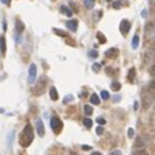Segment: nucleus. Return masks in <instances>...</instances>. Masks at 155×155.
Segmentation results:
<instances>
[{"label":"nucleus","mask_w":155,"mask_h":155,"mask_svg":"<svg viewBox=\"0 0 155 155\" xmlns=\"http://www.w3.org/2000/svg\"><path fill=\"white\" fill-rule=\"evenodd\" d=\"M142 107L144 109L150 107L155 100V81H150L142 91Z\"/></svg>","instance_id":"1"},{"label":"nucleus","mask_w":155,"mask_h":155,"mask_svg":"<svg viewBox=\"0 0 155 155\" xmlns=\"http://www.w3.org/2000/svg\"><path fill=\"white\" fill-rule=\"evenodd\" d=\"M33 138H34V133H33V128L32 126L29 125H25V127L23 128V131L22 133L19 135V144L22 147H28L30 143H32L33 141Z\"/></svg>","instance_id":"2"},{"label":"nucleus","mask_w":155,"mask_h":155,"mask_svg":"<svg viewBox=\"0 0 155 155\" xmlns=\"http://www.w3.org/2000/svg\"><path fill=\"white\" fill-rule=\"evenodd\" d=\"M154 61H155V44H152L147 49L146 53H144V63L149 65Z\"/></svg>","instance_id":"3"},{"label":"nucleus","mask_w":155,"mask_h":155,"mask_svg":"<svg viewBox=\"0 0 155 155\" xmlns=\"http://www.w3.org/2000/svg\"><path fill=\"white\" fill-rule=\"evenodd\" d=\"M144 37L148 41L155 40V21L150 22L146 25V30H144Z\"/></svg>","instance_id":"4"},{"label":"nucleus","mask_w":155,"mask_h":155,"mask_svg":"<svg viewBox=\"0 0 155 155\" xmlns=\"http://www.w3.org/2000/svg\"><path fill=\"white\" fill-rule=\"evenodd\" d=\"M51 128H52V131L56 133V135H58V133L62 131V127H63V124H62V121L59 120L58 118H51Z\"/></svg>","instance_id":"5"},{"label":"nucleus","mask_w":155,"mask_h":155,"mask_svg":"<svg viewBox=\"0 0 155 155\" xmlns=\"http://www.w3.org/2000/svg\"><path fill=\"white\" fill-rule=\"evenodd\" d=\"M37 79V65L32 63L29 65V70H28V81L29 84H33Z\"/></svg>","instance_id":"6"},{"label":"nucleus","mask_w":155,"mask_h":155,"mask_svg":"<svg viewBox=\"0 0 155 155\" xmlns=\"http://www.w3.org/2000/svg\"><path fill=\"white\" fill-rule=\"evenodd\" d=\"M150 143V139H149L147 136H139L137 139H136V142H135V147L136 148H141V147H146L148 146V144Z\"/></svg>","instance_id":"7"},{"label":"nucleus","mask_w":155,"mask_h":155,"mask_svg":"<svg viewBox=\"0 0 155 155\" xmlns=\"http://www.w3.org/2000/svg\"><path fill=\"white\" fill-rule=\"evenodd\" d=\"M45 87H46V79H45V76H41V79H40V82L37 85V87L34 89V94L35 95H41L44 92V90H45Z\"/></svg>","instance_id":"8"},{"label":"nucleus","mask_w":155,"mask_h":155,"mask_svg":"<svg viewBox=\"0 0 155 155\" xmlns=\"http://www.w3.org/2000/svg\"><path fill=\"white\" fill-rule=\"evenodd\" d=\"M130 29H131V23H130V21L122 19V21H121V23H120V32H121L124 35H126Z\"/></svg>","instance_id":"9"},{"label":"nucleus","mask_w":155,"mask_h":155,"mask_svg":"<svg viewBox=\"0 0 155 155\" xmlns=\"http://www.w3.org/2000/svg\"><path fill=\"white\" fill-rule=\"evenodd\" d=\"M37 131H38L40 137H43L45 135V127H44V124H43V121H41L40 119L37 121Z\"/></svg>","instance_id":"10"},{"label":"nucleus","mask_w":155,"mask_h":155,"mask_svg":"<svg viewBox=\"0 0 155 155\" xmlns=\"http://www.w3.org/2000/svg\"><path fill=\"white\" fill-rule=\"evenodd\" d=\"M67 28H68L69 30H71V32H75V30L78 29V21L76 19H70L67 22Z\"/></svg>","instance_id":"11"},{"label":"nucleus","mask_w":155,"mask_h":155,"mask_svg":"<svg viewBox=\"0 0 155 155\" xmlns=\"http://www.w3.org/2000/svg\"><path fill=\"white\" fill-rule=\"evenodd\" d=\"M118 53H119V51L115 47H112V49H109L106 52V56H107V57H109V58H115L118 56Z\"/></svg>","instance_id":"12"},{"label":"nucleus","mask_w":155,"mask_h":155,"mask_svg":"<svg viewBox=\"0 0 155 155\" xmlns=\"http://www.w3.org/2000/svg\"><path fill=\"white\" fill-rule=\"evenodd\" d=\"M135 76H136V70H135V68H131L130 70H128V75H127L128 81L133 82V81H135Z\"/></svg>","instance_id":"13"},{"label":"nucleus","mask_w":155,"mask_h":155,"mask_svg":"<svg viewBox=\"0 0 155 155\" xmlns=\"http://www.w3.org/2000/svg\"><path fill=\"white\" fill-rule=\"evenodd\" d=\"M50 96H51V98H52L53 101H56L58 98V94H57L56 87H51V89H50Z\"/></svg>","instance_id":"14"},{"label":"nucleus","mask_w":155,"mask_h":155,"mask_svg":"<svg viewBox=\"0 0 155 155\" xmlns=\"http://www.w3.org/2000/svg\"><path fill=\"white\" fill-rule=\"evenodd\" d=\"M132 155H149V153H148L147 149L141 148V149H138V150L133 152V153H132Z\"/></svg>","instance_id":"15"},{"label":"nucleus","mask_w":155,"mask_h":155,"mask_svg":"<svg viewBox=\"0 0 155 155\" xmlns=\"http://www.w3.org/2000/svg\"><path fill=\"white\" fill-rule=\"evenodd\" d=\"M61 12L62 13H64L65 16H71V11H70V9L69 7H67V6H61Z\"/></svg>","instance_id":"16"},{"label":"nucleus","mask_w":155,"mask_h":155,"mask_svg":"<svg viewBox=\"0 0 155 155\" xmlns=\"http://www.w3.org/2000/svg\"><path fill=\"white\" fill-rule=\"evenodd\" d=\"M90 101H91L92 104H100V97H98L96 94H94L90 97Z\"/></svg>","instance_id":"17"},{"label":"nucleus","mask_w":155,"mask_h":155,"mask_svg":"<svg viewBox=\"0 0 155 155\" xmlns=\"http://www.w3.org/2000/svg\"><path fill=\"white\" fill-rule=\"evenodd\" d=\"M138 44H139V37H138V35H135L133 39H132V49L136 50L138 47Z\"/></svg>","instance_id":"18"},{"label":"nucleus","mask_w":155,"mask_h":155,"mask_svg":"<svg viewBox=\"0 0 155 155\" xmlns=\"http://www.w3.org/2000/svg\"><path fill=\"white\" fill-rule=\"evenodd\" d=\"M110 86H112V90H114V91H119V90L121 89L120 82H118V81H113Z\"/></svg>","instance_id":"19"},{"label":"nucleus","mask_w":155,"mask_h":155,"mask_svg":"<svg viewBox=\"0 0 155 155\" xmlns=\"http://www.w3.org/2000/svg\"><path fill=\"white\" fill-rule=\"evenodd\" d=\"M84 112H85V114L86 115H91L92 113H94V109H92V107H90V106H85L84 107Z\"/></svg>","instance_id":"20"},{"label":"nucleus","mask_w":155,"mask_h":155,"mask_svg":"<svg viewBox=\"0 0 155 155\" xmlns=\"http://www.w3.org/2000/svg\"><path fill=\"white\" fill-rule=\"evenodd\" d=\"M85 6L87 9H92L95 6V0H85Z\"/></svg>","instance_id":"21"},{"label":"nucleus","mask_w":155,"mask_h":155,"mask_svg":"<svg viewBox=\"0 0 155 155\" xmlns=\"http://www.w3.org/2000/svg\"><path fill=\"white\" fill-rule=\"evenodd\" d=\"M0 44H1V52L5 53V51H6V44H5V38L4 37L0 38Z\"/></svg>","instance_id":"22"},{"label":"nucleus","mask_w":155,"mask_h":155,"mask_svg":"<svg viewBox=\"0 0 155 155\" xmlns=\"http://www.w3.org/2000/svg\"><path fill=\"white\" fill-rule=\"evenodd\" d=\"M97 38H98V40H100L101 44H104L106 41H107V40H106V37H104V35H103L102 33H100V32L97 33Z\"/></svg>","instance_id":"23"},{"label":"nucleus","mask_w":155,"mask_h":155,"mask_svg":"<svg viewBox=\"0 0 155 155\" xmlns=\"http://www.w3.org/2000/svg\"><path fill=\"white\" fill-rule=\"evenodd\" d=\"M84 125L87 127V128H90L91 126H92V120H91V119H84Z\"/></svg>","instance_id":"24"},{"label":"nucleus","mask_w":155,"mask_h":155,"mask_svg":"<svg viewBox=\"0 0 155 155\" xmlns=\"http://www.w3.org/2000/svg\"><path fill=\"white\" fill-rule=\"evenodd\" d=\"M101 97L103 98V100H108V98H109V92L108 91H102L101 92Z\"/></svg>","instance_id":"25"},{"label":"nucleus","mask_w":155,"mask_h":155,"mask_svg":"<svg viewBox=\"0 0 155 155\" xmlns=\"http://www.w3.org/2000/svg\"><path fill=\"white\" fill-rule=\"evenodd\" d=\"M16 27H17L18 32H22V30H23V24H22V22H19V21H17V22H16Z\"/></svg>","instance_id":"26"},{"label":"nucleus","mask_w":155,"mask_h":155,"mask_svg":"<svg viewBox=\"0 0 155 155\" xmlns=\"http://www.w3.org/2000/svg\"><path fill=\"white\" fill-rule=\"evenodd\" d=\"M89 55H90V57H92V58H96L97 56H98V52L96 50H91L90 52H89Z\"/></svg>","instance_id":"27"},{"label":"nucleus","mask_w":155,"mask_h":155,"mask_svg":"<svg viewBox=\"0 0 155 155\" xmlns=\"http://www.w3.org/2000/svg\"><path fill=\"white\" fill-rule=\"evenodd\" d=\"M73 100H74V98H73V96H71V95H69V96H67V97L64 98V100H63V103H68V102H71Z\"/></svg>","instance_id":"28"},{"label":"nucleus","mask_w":155,"mask_h":155,"mask_svg":"<svg viewBox=\"0 0 155 155\" xmlns=\"http://www.w3.org/2000/svg\"><path fill=\"white\" fill-rule=\"evenodd\" d=\"M96 132H97V135H102V133L104 132V128H103V126L101 125V126H98V127H97Z\"/></svg>","instance_id":"29"},{"label":"nucleus","mask_w":155,"mask_h":155,"mask_svg":"<svg viewBox=\"0 0 155 155\" xmlns=\"http://www.w3.org/2000/svg\"><path fill=\"white\" fill-rule=\"evenodd\" d=\"M149 73L153 78H155V65H152L150 68H149Z\"/></svg>","instance_id":"30"},{"label":"nucleus","mask_w":155,"mask_h":155,"mask_svg":"<svg viewBox=\"0 0 155 155\" xmlns=\"http://www.w3.org/2000/svg\"><path fill=\"white\" fill-rule=\"evenodd\" d=\"M127 133H128V137H130V138H132L133 136H135V130H133V128H128Z\"/></svg>","instance_id":"31"},{"label":"nucleus","mask_w":155,"mask_h":155,"mask_svg":"<svg viewBox=\"0 0 155 155\" xmlns=\"http://www.w3.org/2000/svg\"><path fill=\"white\" fill-rule=\"evenodd\" d=\"M101 68V64H98V63H95L94 65H92V69H94V71H98Z\"/></svg>","instance_id":"32"},{"label":"nucleus","mask_w":155,"mask_h":155,"mask_svg":"<svg viewBox=\"0 0 155 155\" xmlns=\"http://www.w3.org/2000/svg\"><path fill=\"white\" fill-rule=\"evenodd\" d=\"M55 33H56V34H58V35H61V37H67V34H65V33H63V32H61V30H58V29H56V28H55Z\"/></svg>","instance_id":"33"},{"label":"nucleus","mask_w":155,"mask_h":155,"mask_svg":"<svg viewBox=\"0 0 155 155\" xmlns=\"http://www.w3.org/2000/svg\"><path fill=\"white\" fill-rule=\"evenodd\" d=\"M120 6H121V1H119V0H118V1H115L114 4H113V7H114V9H119Z\"/></svg>","instance_id":"34"},{"label":"nucleus","mask_w":155,"mask_h":155,"mask_svg":"<svg viewBox=\"0 0 155 155\" xmlns=\"http://www.w3.org/2000/svg\"><path fill=\"white\" fill-rule=\"evenodd\" d=\"M97 122L100 124V125H104V124H106V120H104L103 118H98V119H97Z\"/></svg>","instance_id":"35"},{"label":"nucleus","mask_w":155,"mask_h":155,"mask_svg":"<svg viewBox=\"0 0 155 155\" xmlns=\"http://www.w3.org/2000/svg\"><path fill=\"white\" fill-rule=\"evenodd\" d=\"M109 155H121V152L120 150H114V152H112Z\"/></svg>","instance_id":"36"},{"label":"nucleus","mask_w":155,"mask_h":155,"mask_svg":"<svg viewBox=\"0 0 155 155\" xmlns=\"http://www.w3.org/2000/svg\"><path fill=\"white\" fill-rule=\"evenodd\" d=\"M120 100H121V96H119V95H118V96H114V101H115V102H119Z\"/></svg>","instance_id":"37"},{"label":"nucleus","mask_w":155,"mask_h":155,"mask_svg":"<svg viewBox=\"0 0 155 155\" xmlns=\"http://www.w3.org/2000/svg\"><path fill=\"white\" fill-rule=\"evenodd\" d=\"M82 149H84V150H90L91 147L90 146H82Z\"/></svg>","instance_id":"38"},{"label":"nucleus","mask_w":155,"mask_h":155,"mask_svg":"<svg viewBox=\"0 0 155 155\" xmlns=\"http://www.w3.org/2000/svg\"><path fill=\"white\" fill-rule=\"evenodd\" d=\"M1 3L5 4V5H9L10 4V0H1Z\"/></svg>","instance_id":"39"},{"label":"nucleus","mask_w":155,"mask_h":155,"mask_svg":"<svg viewBox=\"0 0 155 155\" xmlns=\"http://www.w3.org/2000/svg\"><path fill=\"white\" fill-rule=\"evenodd\" d=\"M138 109V102H135V110Z\"/></svg>","instance_id":"40"},{"label":"nucleus","mask_w":155,"mask_h":155,"mask_svg":"<svg viewBox=\"0 0 155 155\" xmlns=\"http://www.w3.org/2000/svg\"><path fill=\"white\" fill-rule=\"evenodd\" d=\"M149 3H150L153 6H155V0H149Z\"/></svg>","instance_id":"41"},{"label":"nucleus","mask_w":155,"mask_h":155,"mask_svg":"<svg viewBox=\"0 0 155 155\" xmlns=\"http://www.w3.org/2000/svg\"><path fill=\"white\" fill-rule=\"evenodd\" d=\"M91 155H102V154H101V153H98V152H94Z\"/></svg>","instance_id":"42"},{"label":"nucleus","mask_w":155,"mask_h":155,"mask_svg":"<svg viewBox=\"0 0 155 155\" xmlns=\"http://www.w3.org/2000/svg\"><path fill=\"white\" fill-rule=\"evenodd\" d=\"M146 15H147V11H146V10H144V11L142 12V16H143V17H146Z\"/></svg>","instance_id":"43"},{"label":"nucleus","mask_w":155,"mask_h":155,"mask_svg":"<svg viewBox=\"0 0 155 155\" xmlns=\"http://www.w3.org/2000/svg\"><path fill=\"white\" fill-rule=\"evenodd\" d=\"M107 1H112V0H107Z\"/></svg>","instance_id":"44"}]
</instances>
